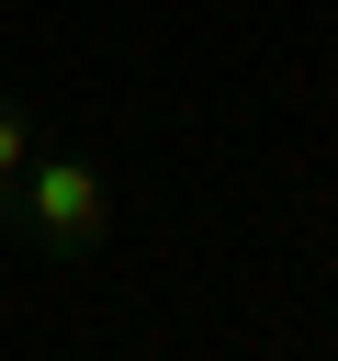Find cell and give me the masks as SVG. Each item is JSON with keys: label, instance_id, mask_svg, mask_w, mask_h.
I'll list each match as a JSON object with an SVG mask.
<instances>
[{"label": "cell", "instance_id": "6da1fadb", "mask_svg": "<svg viewBox=\"0 0 338 361\" xmlns=\"http://www.w3.org/2000/svg\"><path fill=\"white\" fill-rule=\"evenodd\" d=\"M113 214H124V192H113V169H101L90 147H34V158H23V192H11V237H23L34 259H56V271L101 259Z\"/></svg>", "mask_w": 338, "mask_h": 361}, {"label": "cell", "instance_id": "7a4b0ae2", "mask_svg": "<svg viewBox=\"0 0 338 361\" xmlns=\"http://www.w3.org/2000/svg\"><path fill=\"white\" fill-rule=\"evenodd\" d=\"M45 135H34V102L0 79V237H11V192H23V158H34Z\"/></svg>", "mask_w": 338, "mask_h": 361}]
</instances>
